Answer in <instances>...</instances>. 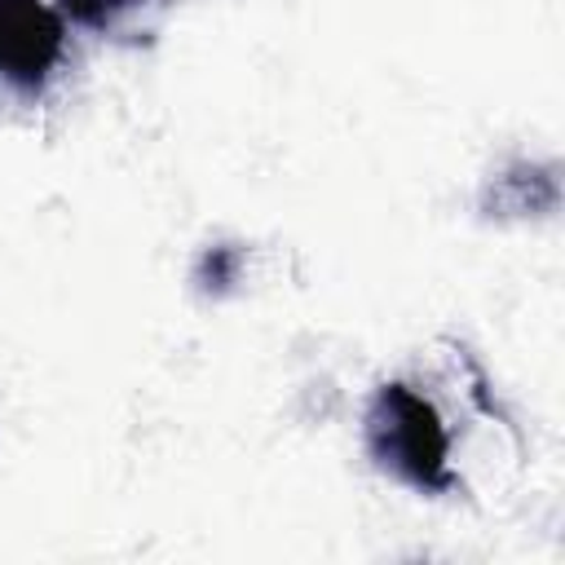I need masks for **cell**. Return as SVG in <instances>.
Here are the masks:
<instances>
[{
  "mask_svg": "<svg viewBox=\"0 0 565 565\" xmlns=\"http://www.w3.org/2000/svg\"><path fill=\"white\" fill-rule=\"evenodd\" d=\"M490 203L503 212H547V207H556V177H552V168L539 172V168L521 163L490 185Z\"/></svg>",
  "mask_w": 565,
  "mask_h": 565,
  "instance_id": "3957f363",
  "label": "cell"
},
{
  "mask_svg": "<svg viewBox=\"0 0 565 565\" xmlns=\"http://www.w3.org/2000/svg\"><path fill=\"white\" fill-rule=\"evenodd\" d=\"M362 441H366L371 463L384 477L419 494H450L459 486L450 468V433L437 406L402 380H388L375 388L366 419H362Z\"/></svg>",
  "mask_w": 565,
  "mask_h": 565,
  "instance_id": "6da1fadb",
  "label": "cell"
},
{
  "mask_svg": "<svg viewBox=\"0 0 565 565\" xmlns=\"http://www.w3.org/2000/svg\"><path fill=\"white\" fill-rule=\"evenodd\" d=\"M66 18L49 0H0V84L22 97L44 93L62 62Z\"/></svg>",
  "mask_w": 565,
  "mask_h": 565,
  "instance_id": "7a4b0ae2",
  "label": "cell"
},
{
  "mask_svg": "<svg viewBox=\"0 0 565 565\" xmlns=\"http://www.w3.org/2000/svg\"><path fill=\"white\" fill-rule=\"evenodd\" d=\"M163 0H57V13L84 31H119L132 13L154 9Z\"/></svg>",
  "mask_w": 565,
  "mask_h": 565,
  "instance_id": "277c9868",
  "label": "cell"
},
{
  "mask_svg": "<svg viewBox=\"0 0 565 565\" xmlns=\"http://www.w3.org/2000/svg\"><path fill=\"white\" fill-rule=\"evenodd\" d=\"M238 260H243V252H238V247H212V252L203 256V265H199V282L221 291L225 282H234Z\"/></svg>",
  "mask_w": 565,
  "mask_h": 565,
  "instance_id": "5b68a950",
  "label": "cell"
}]
</instances>
